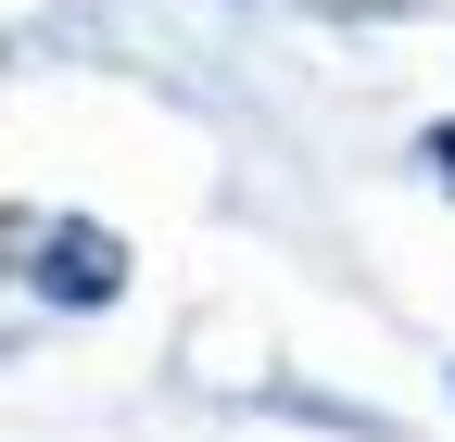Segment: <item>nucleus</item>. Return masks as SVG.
I'll return each mask as SVG.
<instances>
[{"label":"nucleus","mask_w":455,"mask_h":442,"mask_svg":"<svg viewBox=\"0 0 455 442\" xmlns=\"http://www.w3.org/2000/svg\"><path fill=\"white\" fill-rule=\"evenodd\" d=\"M38 279H51V291H76V304H101L114 279H127V253H114L101 228H51V241H38Z\"/></svg>","instance_id":"nucleus-1"},{"label":"nucleus","mask_w":455,"mask_h":442,"mask_svg":"<svg viewBox=\"0 0 455 442\" xmlns=\"http://www.w3.org/2000/svg\"><path fill=\"white\" fill-rule=\"evenodd\" d=\"M430 164H443V178H455V127H430Z\"/></svg>","instance_id":"nucleus-2"}]
</instances>
